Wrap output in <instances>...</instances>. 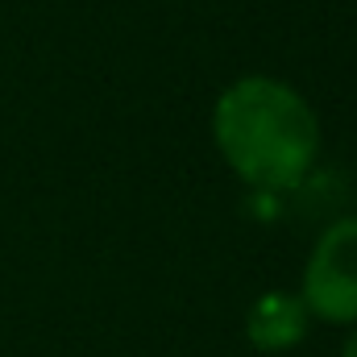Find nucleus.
Segmentation results:
<instances>
[{
  "label": "nucleus",
  "mask_w": 357,
  "mask_h": 357,
  "mask_svg": "<svg viewBox=\"0 0 357 357\" xmlns=\"http://www.w3.org/2000/svg\"><path fill=\"white\" fill-rule=\"evenodd\" d=\"M341 357H357V328L349 333V341H345V349H341Z\"/></svg>",
  "instance_id": "4"
},
{
  "label": "nucleus",
  "mask_w": 357,
  "mask_h": 357,
  "mask_svg": "<svg viewBox=\"0 0 357 357\" xmlns=\"http://www.w3.org/2000/svg\"><path fill=\"white\" fill-rule=\"evenodd\" d=\"M212 142L229 171L250 187L291 191L320 154V121L291 84L245 75L220 91L212 108Z\"/></svg>",
  "instance_id": "1"
},
{
  "label": "nucleus",
  "mask_w": 357,
  "mask_h": 357,
  "mask_svg": "<svg viewBox=\"0 0 357 357\" xmlns=\"http://www.w3.org/2000/svg\"><path fill=\"white\" fill-rule=\"evenodd\" d=\"M303 307L328 324H357V216L333 220L303 266Z\"/></svg>",
  "instance_id": "2"
},
{
  "label": "nucleus",
  "mask_w": 357,
  "mask_h": 357,
  "mask_svg": "<svg viewBox=\"0 0 357 357\" xmlns=\"http://www.w3.org/2000/svg\"><path fill=\"white\" fill-rule=\"evenodd\" d=\"M307 324H312V312L303 307L299 295L266 291V295L250 307L245 337H250L262 354H282V349H295V345L307 337Z\"/></svg>",
  "instance_id": "3"
}]
</instances>
